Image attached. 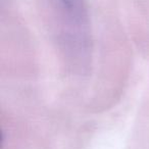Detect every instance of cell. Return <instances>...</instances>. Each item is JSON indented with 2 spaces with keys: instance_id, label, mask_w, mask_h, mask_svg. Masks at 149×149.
<instances>
[{
  "instance_id": "obj_1",
  "label": "cell",
  "mask_w": 149,
  "mask_h": 149,
  "mask_svg": "<svg viewBox=\"0 0 149 149\" xmlns=\"http://www.w3.org/2000/svg\"><path fill=\"white\" fill-rule=\"evenodd\" d=\"M62 6L74 17H80L83 11V0H58Z\"/></svg>"
}]
</instances>
